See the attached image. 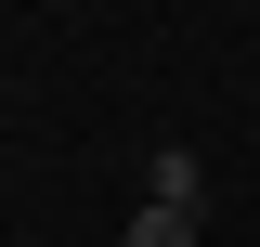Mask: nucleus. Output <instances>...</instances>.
<instances>
[{"mask_svg": "<svg viewBox=\"0 0 260 247\" xmlns=\"http://www.w3.org/2000/svg\"><path fill=\"white\" fill-rule=\"evenodd\" d=\"M195 195H208L195 143H156V169H143V208H182V221H195Z\"/></svg>", "mask_w": 260, "mask_h": 247, "instance_id": "nucleus-1", "label": "nucleus"}, {"mask_svg": "<svg viewBox=\"0 0 260 247\" xmlns=\"http://www.w3.org/2000/svg\"><path fill=\"white\" fill-rule=\"evenodd\" d=\"M117 247H195V221H182V208H143V221H130Z\"/></svg>", "mask_w": 260, "mask_h": 247, "instance_id": "nucleus-2", "label": "nucleus"}]
</instances>
